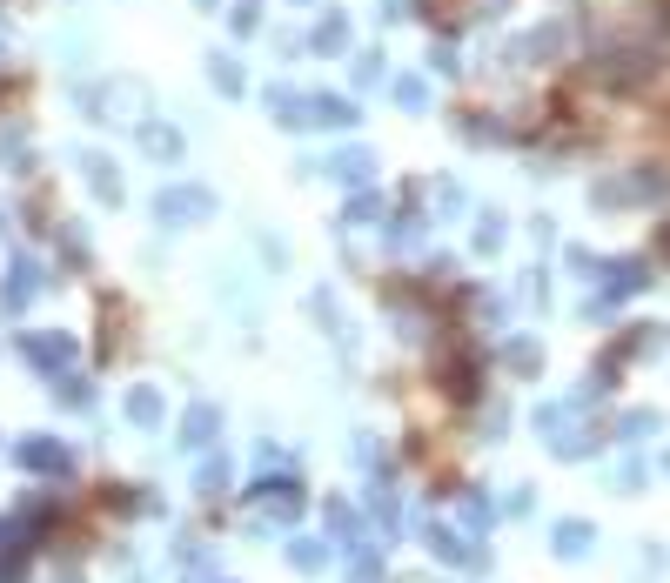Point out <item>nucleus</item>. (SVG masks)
Here are the masks:
<instances>
[{"mask_svg":"<svg viewBox=\"0 0 670 583\" xmlns=\"http://www.w3.org/2000/svg\"><path fill=\"white\" fill-rule=\"evenodd\" d=\"M503 369L536 376V369H543V342H536V336H510V342H503Z\"/></svg>","mask_w":670,"mask_h":583,"instance_id":"obj_10","label":"nucleus"},{"mask_svg":"<svg viewBox=\"0 0 670 583\" xmlns=\"http://www.w3.org/2000/svg\"><path fill=\"white\" fill-rule=\"evenodd\" d=\"M315 54H342V47H349V14H329V21L315 27Z\"/></svg>","mask_w":670,"mask_h":583,"instance_id":"obj_14","label":"nucleus"},{"mask_svg":"<svg viewBox=\"0 0 670 583\" xmlns=\"http://www.w3.org/2000/svg\"><path fill=\"white\" fill-rule=\"evenodd\" d=\"M215 88H228V94H242V68H235V61H215Z\"/></svg>","mask_w":670,"mask_h":583,"instance_id":"obj_28","label":"nucleus"},{"mask_svg":"<svg viewBox=\"0 0 670 583\" xmlns=\"http://www.w3.org/2000/svg\"><path fill=\"white\" fill-rule=\"evenodd\" d=\"M222 483H228V463H201V490L215 496V490H222Z\"/></svg>","mask_w":670,"mask_h":583,"instance_id":"obj_29","label":"nucleus"},{"mask_svg":"<svg viewBox=\"0 0 670 583\" xmlns=\"http://www.w3.org/2000/svg\"><path fill=\"white\" fill-rule=\"evenodd\" d=\"M262 496H268V516H282V523H289V516L302 510V490H295V483H282V490H275V483H268Z\"/></svg>","mask_w":670,"mask_h":583,"instance_id":"obj_18","label":"nucleus"},{"mask_svg":"<svg viewBox=\"0 0 670 583\" xmlns=\"http://www.w3.org/2000/svg\"><path fill=\"white\" fill-rule=\"evenodd\" d=\"M128 416L141 429H155L161 423V396H155V389H128Z\"/></svg>","mask_w":670,"mask_h":583,"instance_id":"obj_16","label":"nucleus"},{"mask_svg":"<svg viewBox=\"0 0 670 583\" xmlns=\"http://www.w3.org/2000/svg\"><path fill=\"white\" fill-rule=\"evenodd\" d=\"M610 490H644V463H617V476H610Z\"/></svg>","mask_w":670,"mask_h":583,"instance_id":"obj_24","label":"nucleus"},{"mask_svg":"<svg viewBox=\"0 0 670 583\" xmlns=\"http://www.w3.org/2000/svg\"><path fill=\"white\" fill-rule=\"evenodd\" d=\"M14 463H27V470H47V476H67V449L47 443V436H34V443L14 449Z\"/></svg>","mask_w":670,"mask_h":583,"instance_id":"obj_9","label":"nucleus"},{"mask_svg":"<svg viewBox=\"0 0 670 583\" xmlns=\"http://www.w3.org/2000/svg\"><path fill=\"white\" fill-rule=\"evenodd\" d=\"M443 389H449V396H463V403H469V396H476V362H469V356L443 362Z\"/></svg>","mask_w":670,"mask_h":583,"instance_id":"obj_15","label":"nucleus"},{"mask_svg":"<svg viewBox=\"0 0 670 583\" xmlns=\"http://www.w3.org/2000/svg\"><path fill=\"white\" fill-rule=\"evenodd\" d=\"M476 248H483V255H496V248H503V222H496V215L476 228Z\"/></svg>","mask_w":670,"mask_h":583,"instance_id":"obj_26","label":"nucleus"},{"mask_svg":"<svg viewBox=\"0 0 670 583\" xmlns=\"http://www.w3.org/2000/svg\"><path fill=\"white\" fill-rule=\"evenodd\" d=\"M81 175H88V188L101 195V202H121V181H114L108 155H81Z\"/></svg>","mask_w":670,"mask_h":583,"instance_id":"obj_13","label":"nucleus"},{"mask_svg":"<svg viewBox=\"0 0 670 583\" xmlns=\"http://www.w3.org/2000/svg\"><path fill=\"white\" fill-rule=\"evenodd\" d=\"M664 470H670V456H664Z\"/></svg>","mask_w":670,"mask_h":583,"instance_id":"obj_34","label":"nucleus"},{"mask_svg":"<svg viewBox=\"0 0 670 583\" xmlns=\"http://www.w3.org/2000/svg\"><path fill=\"white\" fill-rule=\"evenodd\" d=\"M329 530H335V543H362V516L349 503H329Z\"/></svg>","mask_w":670,"mask_h":583,"instance_id":"obj_17","label":"nucleus"},{"mask_svg":"<svg viewBox=\"0 0 670 583\" xmlns=\"http://www.w3.org/2000/svg\"><path fill=\"white\" fill-rule=\"evenodd\" d=\"M670 195V168L644 161V168H630V175H610L590 188V202L597 208H637V202H664Z\"/></svg>","mask_w":670,"mask_h":583,"instance_id":"obj_1","label":"nucleus"},{"mask_svg":"<svg viewBox=\"0 0 670 583\" xmlns=\"http://www.w3.org/2000/svg\"><path fill=\"white\" fill-rule=\"evenodd\" d=\"M416 14V0H382V21H409Z\"/></svg>","mask_w":670,"mask_h":583,"instance_id":"obj_32","label":"nucleus"},{"mask_svg":"<svg viewBox=\"0 0 670 583\" xmlns=\"http://www.w3.org/2000/svg\"><path fill=\"white\" fill-rule=\"evenodd\" d=\"M490 496H483V490H463V523H469V530H483V523H490Z\"/></svg>","mask_w":670,"mask_h":583,"instance_id":"obj_21","label":"nucleus"},{"mask_svg":"<svg viewBox=\"0 0 670 583\" xmlns=\"http://www.w3.org/2000/svg\"><path fill=\"white\" fill-rule=\"evenodd\" d=\"M423 537H429V550H436L443 563H463V570H476V563H483V543L463 537V530H449V523H429Z\"/></svg>","mask_w":670,"mask_h":583,"instance_id":"obj_3","label":"nucleus"},{"mask_svg":"<svg viewBox=\"0 0 670 583\" xmlns=\"http://www.w3.org/2000/svg\"><path fill=\"white\" fill-rule=\"evenodd\" d=\"M356 101H342V94H309V121L315 128H356Z\"/></svg>","mask_w":670,"mask_h":583,"instance_id":"obj_6","label":"nucleus"},{"mask_svg":"<svg viewBox=\"0 0 670 583\" xmlns=\"http://www.w3.org/2000/svg\"><path fill=\"white\" fill-rule=\"evenodd\" d=\"M396 101H402L409 114H423V108H429V88L416 81V74H396Z\"/></svg>","mask_w":670,"mask_h":583,"instance_id":"obj_19","label":"nucleus"},{"mask_svg":"<svg viewBox=\"0 0 670 583\" xmlns=\"http://www.w3.org/2000/svg\"><path fill=\"white\" fill-rule=\"evenodd\" d=\"M530 503H536L530 490H510V496H503V510H510V516H530Z\"/></svg>","mask_w":670,"mask_h":583,"instance_id":"obj_33","label":"nucleus"},{"mask_svg":"<svg viewBox=\"0 0 670 583\" xmlns=\"http://www.w3.org/2000/svg\"><path fill=\"white\" fill-rule=\"evenodd\" d=\"M342 222H349V228L376 222V195H356V202H349V215H342Z\"/></svg>","mask_w":670,"mask_h":583,"instance_id":"obj_25","label":"nucleus"},{"mask_svg":"<svg viewBox=\"0 0 670 583\" xmlns=\"http://www.w3.org/2000/svg\"><path fill=\"white\" fill-rule=\"evenodd\" d=\"M208 208H215L208 188H168V195L155 202V215H161V222H201Z\"/></svg>","mask_w":670,"mask_h":583,"instance_id":"obj_4","label":"nucleus"},{"mask_svg":"<svg viewBox=\"0 0 670 583\" xmlns=\"http://www.w3.org/2000/svg\"><path fill=\"white\" fill-rule=\"evenodd\" d=\"M21 349H27V362H41V369H61V362L74 356V342L67 336H27Z\"/></svg>","mask_w":670,"mask_h":583,"instance_id":"obj_12","label":"nucleus"},{"mask_svg":"<svg viewBox=\"0 0 670 583\" xmlns=\"http://www.w3.org/2000/svg\"><path fill=\"white\" fill-rule=\"evenodd\" d=\"M356 81H362V88H376V81H382V61H376V54H362V61H356Z\"/></svg>","mask_w":670,"mask_h":583,"instance_id":"obj_30","label":"nucleus"},{"mask_svg":"<svg viewBox=\"0 0 670 583\" xmlns=\"http://www.w3.org/2000/svg\"><path fill=\"white\" fill-rule=\"evenodd\" d=\"M215 429H222V416H215L208 403H195L188 416H181V443H188V449H201V443H215Z\"/></svg>","mask_w":670,"mask_h":583,"instance_id":"obj_11","label":"nucleus"},{"mask_svg":"<svg viewBox=\"0 0 670 583\" xmlns=\"http://www.w3.org/2000/svg\"><path fill=\"white\" fill-rule=\"evenodd\" d=\"M637 289H650V269H644V262H610V275H603V295H597L583 315H590V322H603V315L617 309L624 295H637Z\"/></svg>","mask_w":670,"mask_h":583,"instance_id":"obj_2","label":"nucleus"},{"mask_svg":"<svg viewBox=\"0 0 670 583\" xmlns=\"http://www.w3.org/2000/svg\"><path fill=\"white\" fill-rule=\"evenodd\" d=\"M54 396H61V403H74V409H81V403H88V382H67V369H61V382H54Z\"/></svg>","mask_w":670,"mask_h":583,"instance_id":"obj_27","label":"nucleus"},{"mask_svg":"<svg viewBox=\"0 0 670 583\" xmlns=\"http://www.w3.org/2000/svg\"><path fill=\"white\" fill-rule=\"evenodd\" d=\"M34 289H41V275H34V262H14V275H7V282H0V309L14 315V309H27V302H34Z\"/></svg>","mask_w":670,"mask_h":583,"instance_id":"obj_5","label":"nucleus"},{"mask_svg":"<svg viewBox=\"0 0 670 583\" xmlns=\"http://www.w3.org/2000/svg\"><path fill=\"white\" fill-rule=\"evenodd\" d=\"M650 429H657V416H650V409H630L624 423H617V436H624V443H644Z\"/></svg>","mask_w":670,"mask_h":583,"instance_id":"obj_22","label":"nucleus"},{"mask_svg":"<svg viewBox=\"0 0 670 583\" xmlns=\"http://www.w3.org/2000/svg\"><path fill=\"white\" fill-rule=\"evenodd\" d=\"M329 175L349 181V188H362V181L376 175V155H369V148H335V155H329Z\"/></svg>","mask_w":670,"mask_h":583,"instance_id":"obj_8","label":"nucleus"},{"mask_svg":"<svg viewBox=\"0 0 670 583\" xmlns=\"http://www.w3.org/2000/svg\"><path fill=\"white\" fill-rule=\"evenodd\" d=\"M255 21H262V7H255V0H242V7H235V34H248Z\"/></svg>","mask_w":670,"mask_h":583,"instance_id":"obj_31","label":"nucleus"},{"mask_svg":"<svg viewBox=\"0 0 670 583\" xmlns=\"http://www.w3.org/2000/svg\"><path fill=\"white\" fill-rule=\"evenodd\" d=\"M590 537H597V530H590V523H583V516H563L557 530H550V550H557V557H590Z\"/></svg>","mask_w":670,"mask_h":583,"instance_id":"obj_7","label":"nucleus"},{"mask_svg":"<svg viewBox=\"0 0 670 583\" xmlns=\"http://www.w3.org/2000/svg\"><path fill=\"white\" fill-rule=\"evenodd\" d=\"M141 148H148V155H161V161H175L181 155V135H168V128H141Z\"/></svg>","mask_w":670,"mask_h":583,"instance_id":"obj_20","label":"nucleus"},{"mask_svg":"<svg viewBox=\"0 0 670 583\" xmlns=\"http://www.w3.org/2000/svg\"><path fill=\"white\" fill-rule=\"evenodd\" d=\"M289 563H295V570H322L329 550H322V543H289Z\"/></svg>","mask_w":670,"mask_h":583,"instance_id":"obj_23","label":"nucleus"}]
</instances>
